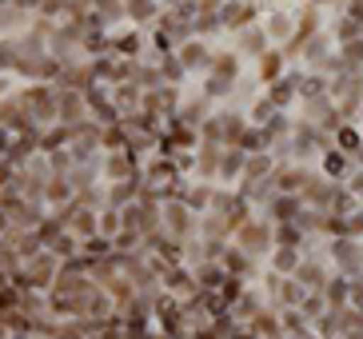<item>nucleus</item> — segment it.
I'll return each instance as SVG.
<instances>
[{"instance_id":"1","label":"nucleus","mask_w":363,"mask_h":339,"mask_svg":"<svg viewBox=\"0 0 363 339\" xmlns=\"http://www.w3.org/2000/svg\"><path fill=\"white\" fill-rule=\"evenodd\" d=\"M16 104L24 108V116L36 128H52L56 124V92L52 84H16Z\"/></svg>"},{"instance_id":"2","label":"nucleus","mask_w":363,"mask_h":339,"mask_svg":"<svg viewBox=\"0 0 363 339\" xmlns=\"http://www.w3.org/2000/svg\"><path fill=\"white\" fill-rule=\"evenodd\" d=\"M328 148H331V140L323 136L320 128L303 124V120H296V124H291V136H288V156H291V164L315 168V160H320Z\"/></svg>"},{"instance_id":"3","label":"nucleus","mask_w":363,"mask_h":339,"mask_svg":"<svg viewBox=\"0 0 363 339\" xmlns=\"http://www.w3.org/2000/svg\"><path fill=\"white\" fill-rule=\"evenodd\" d=\"M323 260L335 276L355 279L363 276V240H343V235H331L323 240Z\"/></svg>"},{"instance_id":"4","label":"nucleus","mask_w":363,"mask_h":339,"mask_svg":"<svg viewBox=\"0 0 363 339\" xmlns=\"http://www.w3.org/2000/svg\"><path fill=\"white\" fill-rule=\"evenodd\" d=\"M232 248H240L244 255H252V260L264 267V260L272 255V248H276V240H272V223H267L264 216H252L244 228H235L232 232Z\"/></svg>"},{"instance_id":"5","label":"nucleus","mask_w":363,"mask_h":339,"mask_svg":"<svg viewBox=\"0 0 363 339\" xmlns=\"http://www.w3.org/2000/svg\"><path fill=\"white\" fill-rule=\"evenodd\" d=\"M256 287H259V296H264V304H267V308H276V311H296L299 304H303V296H308L296 279L272 276V272H259Z\"/></svg>"},{"instance_id":"6","label":"nucleus","mask_w":363,"mask_h":339,"mask_svg":"<svg viewBox=\"0 0 363 339\" xmlns=\"http://www.w3.org/2000/svg\"><path fill=\"white\" fill-rule=\"evenodd\" d=\"M212 216H220V220L228 223V232H235V228H244V223L259 212L235 188H216L212 191Z\"/></svg>"},{"instance_id":"7","label":"nucleus","mask_w":363,"mask_h":339,"mask_svg":"<svg viewBox=\"0 0 363 339\" xmlns=\"http://www.w3.org/2000/svg\"><path fill=\"white\" fill-rule=\"evenodd\" d=\"M216 12H220V32H224V40H228V36H235V32L259 24L264 4H256V0H220Z\"/></svg>"},{"instance_id":"8","label":"nucleus","mask_w":363,"mask_h":339,"mask_svg":"<svg viewBox=\"0 0 363 339\" xmlns=\"http://www.w3.org/2000/svg\"><path fill=\"white\" fill-rule=\"evenodd\" d=\"M259 28H264V36L272 40V48H284V44L291 40V32H296V9H291V4H264Z\"/></svg>"},{"instance_id":"9","label":"nucleus","mask_w":363,"mask_h":339,"mask_svg":"<svg viewBox=\"0 0 363 339\" xmlns=\"http://www.w3.org/2000/svg\"><path fill=\"white\" fill-rule=\"evenodd\" d=\"M212 52H216V44H208V40H184L180 48H176V64L184 68V76H188V84H196L203 72H208V64H212Z\"/></svg>"},{"instance_id":"10","label":"nucleus","mask_w":363,"mask_h":339,"mask_svg":"<svg viewBox=\"0 0 363 339\" xmlns=\"http://www.w3.org/2000/svg\"><path fill=\"white\" fill-rule=\"evenodd\" d=\"M160 232L168 235V240H176V244H188L196 235V216L188 212L180 200L160 204Z\"/></svg>"},{"instance_id":"11","label":"nucleus","mask_w":363,"mask_h":339,"mask_svg":"<svg viewBox=\"0 0 363 339\" xmlns=\"http://www.w3.org/2000/svg\"><path fill=\"white\" fill-rule=\"evenodd\" d=\"M184 92H188V88H168V84L152 88V92L140 96V112H144V116H152V120H160V124H164V120L176 116V108H180Z\"/></svg>"},{"instance_id":"12","label":"nucleus","mask_w":363,"mask_h":339,"mask_svg":"<svg viewBox=\"0 0 363 339\" xmlns=\"http://www.w3.org/2000/svg\"><path fill=\"white\" fill-rule=\"evenodd\" d=\"M331 276H335V272L328 267L323 252H303V255H299V267L291 272V279H296L303 291H323Z\"/></svg>"},{"instance_id":"13","label":"nucleus","mask_w":363,"mask_h":339,"mask_svg":"<svg viewBox=\"0 0 363 339\" xmlns=\"http://www.w3.org/2000/svg\"><path fill=\"white\" fill-rule=\"evenodd\" d=\"M216 264H220V272H224L228 279H235V284H256L259 272H264V267H259L252 255H244L240 248H232V244L216 255Z\"/></svg>"},{"instance_id":"14","label":"nucleus","mask_w":363,"mask_h":339,"mask_svg":"<svg viewBox=\"0 0 363 339\" xmlns=\"http://www.w3.org/2000/svg\"><path fill=\"white\" fill-rule=\"evenodd\" d=\"M224 44L232 48L235 56H240V60L247 64V68H252V64H256L259 56H264L267 48H272V40L264 36V28H259V24H252V28H244V32H235V36H228Z\"/></svg>"},{"instance_id":"15","label":"nucleus","mask_w":363,"mask_h":339,"mask_svg":"<svg viewBox=\"0 0 363 339\" xmlns=\"http://www.w3.org/2000/svg\"><path fill=\"white\" fill-rule=\"evenodd\" d=\"M140 176V160L128 152H104L100 156V184H120V180H136Z\"/></svg>"},{"instance_id":"16","label":"nucleus","mask_w":363,"mask_h":339,"mask_svg":"<svg viewBox=\"0 0 363 339\" xmlns=\"http://www.w3.org/2000/svg\"><path fill=\"white\" fill-rule=\"evenodd\" d=\"M84 108H88V120L96 128H108V124H120V112L116 104H112V96H108L104 84H92L84 92Z\"/></svg>"},{"instance_id":"17","label":"nucleus","mask_w":363,"mask_h":339,"mask_svg":"<svg viewBox=\"0 0 363 339\" xmlns=\"http://www.w3.org/2000/svg\"><path fill=\"white\" fill-rule=\"evenodd\" d=\"M335 188H340V184L323 180L320 172L311 168L308 184H303V191H299V200H303V208H308V212H320V216H328V208H331V196H335Z\"/></svg>"},{"instance_id":"18","label":"nucleus","mask_w":363,"mask_h":339,"mask_svg":"<svg viewBox=\"0 0 363 339\" xmlns=\"http://www.w3.org/2000/svg\"><path fill=\"white\" fill-rule=\"evenodd\" d=\"M296 88H299V64H291V68L279 76L276 84L259 88V92L272 100V108H276V112H291V108H296Z\"/></svg>"},{"instance_id":"19","label":"nucleus","mask_w":363,"mask_h":339,"mask_svg":"<svg viewBox=\"0 0 363 339\" xmlns=\"http://www.w3.org/2000/svg\"><path fill=\"white\" fill-rule=\"evenodd\" d=\"M288 68H291V60L284 56V48H267V52L259 56V60L252 64L247 72H252V80H256L259 88H267V84H276V80L288 72Z\"/></svg>"},{"instance_id":"20","label":"nucleus","mask_w":363,"mask_h":339,"mask_svg":"<svg viewBox=\"0 0 363 339\" xmlns=\"http://www.w3.org/2000/svg\"><path fill=\"white\" fill-rule=\"evenodd\" d=\"M56 92V124L60 128H76L88 120L84 108V92H65V88H52Z\"/></svg>"},{"instance_id":"21","label":"nucleus","mask_w":363,"mask_h":339,"mask_svg":"<svg viewBox=\"0 0 363 339\" xmlns=\"http://www.w3.org/2000/svg\"><path fill=\"white\" fill-rule=\"evenodd\" d=\"M160 12H164L160 0H124V28L148 32L152 24L160 21Z\"/></svg>"},{"instance_id":"22","label":"nucleus","mask_w":363,"mask_h":339,"mask_svg":"<svg viewBox=\"0 0 363 339\" xmlns=\"http://www.w3.org/2000/svg\"><path fill=\"white\" fill-rule=\"evenodd\" d=\"M220 0H200V12L192 21V36L196 40H208V44H224V32H220V12H216Z\"/></svg>"},{"instance_id":"23","label":"nucleus","mask_w":363,"mask_h":339,"mask_svg":"<svg viewBox=\"0 0 363 339\" xmlns=\"http://www.w3.org/2000/svg\"><path fill=\"white\" fill-rule=\"evenodd\" d=\"M220 156H224V148H220V144H200V148L192 152V176H188V180L216 184V172H220Z\"/></svg>"},{"instance_id":"24","label":"nucleus","mask_w":363,"mask_h":339,"mask_svg":"<svg viewBox=\"0 0 363 339\" xmlns=\"http://www.w3.org/2000/svg\"><path fill=\"white\" fill-rule=\"evenodd\" d=\"M212 112H216V108L208 104L196 88H188V92H184V100H180V108H176V120H180L184 128H192V132H196V128L212 116Z\"/></svg>"},{"instance_id":"25","label":"nucleus","mask_w":363,"mask_h":339,"mask_svg":"<svg viewBox=\"0 0 363 339\" xmlns=\"http://www.w3.org/2000/svg\"><path fill=\"white\" fill-rule=\"evenodd\" d=\"M160 291L164 296H172V299H192L196 296V279H192V272H188V267L184 264H176V267H168V272H164L160 276Z\"/></svg>"},{"instance_id":"26","label":"nucleus","mask_w":363,"mask_h":339,"mask_svg":"<svg viewBox=\"0 0 363 339\" xmlns=\"http://www.w3.org/2000/svg\"><path fill=\"white\" fill-rule=\"evenodd\" d=\"M308 176H311V168H303V164H284V168L272 172V188H276V196H299Z\"/></svg>"},{"instance_id":"27","label":"nucleus","mask_w":363,"mask_h":339,"mask_svg":"<svg viewBox=\"0 0 363 339\" xmlns=\"http://www.w3.org/2000/svg\"><path fill=\"white\" fill-rule=\"evenodd\" d=\"M212 191H216V184H200V180H188L184 184V191H180V204L188 208V212L200 220V216H208L212 212Z\"/></svg>"},{"instance_id":"28","label":"nucleus","mask_w":363,"mask_h":339,"mask_svg":"<svg viewBox=\"0 0 363 339\" xmlns=\"http://www.w3.org/2000/svg\"><path fill=\"white\" fill-rule=\"evenodd\" d=\"M315 172H320L323 180H331V184H343L355 172V164H352V156H343V152L328 148L320 160H315Z\"/></svg>"},{"instance_id":"29","label":"nucleus","mask_w":363,"mask_h":339,"mask_svg":"<svg viewBox=\"0 0 363 339\" xmlns=\"http://www.w3.org/2000/svg\"><path fill=\"white\" fill-rule=\"evenodd\" d=\"M140 184H144L140 176H136V180H120V184H100V200H104V208L120 212V208H128V204H136Z\"/></svg>"},{"instance_id":"30","label":"nucleus","mask_w":363,"mask_h":339,"mask_svg":"<svg viewBox=\"0 0 363 339\" xmlns=\"http://www.w3.org/2000/svg\"><path fill=\"white\" fill-rule=\"evenodd\" d=\"M267 223H296L299 216H303V200L299 196H272V204H267L264 212Z\"/></svg>"},{"instance_id":"31","label":"nucleus","mask_w":363,"mask_h":339,"mask_svg":"<svg viewBox=\"0 0 363 339\" xmlns=\"http://www.w3.org/2000/svg\"><path fill=\"white\" fill-rule=\"evenodd\" d=\"M264 308H267V304H264V296H259V287L252 284V287H244V291L235 296V304L228 308V316H232L235 323H247V319H252V316H259Z\"/></svg>"},{"instance_id":"32","label":"nucleus","mask_w":363,"mask_h":339,"mask_svg":"<svg viewBox=\"0 0 363 339\" xmlns=\"http://www.w3.org/2000/svg\"><path fill=\"white\" fill-rule=\"evenodd\" d=\"M244 152L235 148H224V156H220V172H216V188H235L240 184V176H244Z\"/></svg>"},{"instance_id":"33","label":"nucleus","mask_w":363,"mask_h":339,"mask_svg":"<svg viewBox=\"0 0 363 339\" xmlns=\"http://www.w3.org/2000/svg\"><path fill=\"white\" fill-rule=\"evenodd\" d=\"M196 240H203V244H216V248H224V244H232V232H228V223L220 220V216H200L196 220Z\"/></svg>"},{"instance_id":"34","label":"nucleus","mask_w":363,"mask_h":339,"mask_svg":"<svg viewBox=\"0 0 363 339\" xmlns=\"http://www.w3.org/2000/svg\"><path fill=\"white\" fill-rule=\"evenodd\" d=\"M291 124H296V116H291V112H276V116H272L264 128H259V136H264V148H276V144H288V136H291Z\"/></svg>"},{"instance_id":"35","label":"nucleus","mask_w":363,"mask_h":339,"mask_svg":"<svg viewBox=\"0 0 363 339\" xmlns=\"http://www.w3.org/2000/svg\"><path fill=\"white\" fill-rule=\"evenodd\" d=\"M299 255H303V252H296V248H272V255L264 260V272L291 279V272L299 267Z\"/></svg>"},{"instance_id":"36","label":"nucleus","mask_w":363,"mask_h":339,"mask_svg":"<svg viewBox=\"0 0 363 339\" xmlns=\"http://www.w3.org/2000/svg\"><path fill=\"white\" fill-rule=\"evenodd\" d=\"M272 172H276V160L267 156V152H256V156L244 160V176H240V184H259V180H272ZM235 184V188H240Z\"/></svg>"},{"instance_id":"37","label":"nucleus","mask_w":363,"mask_h":339,"mask_svg":"<svg viewBox=\"0 0 363 339\" xmlns=\"http://www.w3.org/2000/svg\"><path fill=\"white\" fill-rule=\"evenodd\" d=\"M252 331V339H279V311L276 308H264L259 316H252L244 323Z\"/></svg>"},{"instance_id":"38","label":"nucleus","mask_w":363,"mask_h":339,"mask_svg":"<svg viewBox=\"0 0 363 339\" xmlns=\"http://www.w3.org/2000/svg\"><path fill=\"white\" fill-rule=\"evenodd\" d=\"M363 144V128L359 124H340L331 132V148L343 152V156H355V148Z\"/></svg>"},{"instance_id":"39","label":"nucleus","mask_w":363,"mask_h":339,"mask_svg":"<svg viewBox=\"0 0 363 339\" xmlns=\"http://www.w3.org/2000/svg\"><path fill=\"white\" fill-rule=\"evenodd\" d=\"M192 272V279H196V291H220V284H224V272H220V264H196V267H188Z\"/></svg>"},{"instance_id":"40","label":"nucleus","mask_w":363,"mask_h":339,"mask_svg":"<svg viewBox=\"0 0 363 339\" xmlns=\"http://www.w3.org/2000/svg\"><path fill=\"white\" fill-rule=\"evenodd\" d=\"M108 96H112V104H116L120 116H128V112H136L140 108V88L136 84H116V88H108Z\"/></svg>"},{"instance_id":"41","label":"nucleus","mask_w":363,"mask_h":339,"mask_svg":"<svg viewBox=\"0 0 363 339\" xmlns=\"http://www.w3.org/2000/svg\"><path fill=\"white\" fill-rule=\"evenodd\" d=\"M72 200V188H68L65 176H52V180L44 184V208L48 212H56V208H65V204Z\"/></svg>"},{"instance_id":"42","label":"nucleus","mask_w":363,"mask_h":339,"mask_svg":"<svg viewBox=\"0 0 363 339\" xmlns=\"http://www.w3.org/2000/svg\"><path fill=\"white\" fill-rule=\"evenodd\" d=\"M320 296H323V304H328V311L347 308V279H343V276H331L328 287H323Z\"/></svg>"},{"instance_id":"43","label":"nucleus","mask_w":363,"mask_h":339,"mask_svg":"<svg viewBox=\"0 0 363 339\" xmlns=\"http://www.w3.org/2000/svg\"><path fill=\"white\" fill-rule=\"evenodd\" d=\"M335 56H340L343 72H363V36H359V40H352V44H340Z\"/></svg>"},{"instance_id":"44","label":"nucleus","mask_w":363,"mask_h":339,"mask_svg":"<svg viewBox=\"0 0 363 339\" xmlns=\"http://www.w3.org/2000/svg\"><path fill=\"white\" fill-rule=\"evenodd\" d=\"M335 235H343V240H363V204L355 212H347L343 220H335Z\"/></svg>"},{"instance_id":"45","label":"nucleus","mask_w":363,"mask_h":339,"mask_svg":"<svg viewBox=\"0 0 363 339\" xmlns=\"http://www.w3.org/2000/svg\"><path fill=\"white\" fill-rule=\"evenodd\" d=\"M164 9H168V16H176L180 24H188V28H192L196 12H200V0H172V4H164Z\"/></svg>"},{"instance_id":"46","label":"nucleus","mask_w":363,"mask_h":339,"mask_svg":"<svg viewBox=\"0 0 363 339\" xmlns=\"http://www.w3.org/2000/svg\"><path fill=\"white\" fill-rule=\"evenodd\" d=\"M104 152H124V128L120 124L100 128V156H104Z\"/></svg>"},{"instance_id":"47","label":"nucleus","mask_w":363,"mask_h":339,"mask_svg":"<svg viewBox=\"0 0 363 339\" xmlns=\"http://www.w3.org/2000/svg\"><path fill=\"white\" fill-rule=\"evenodd\" d=\"M296 311H299L303 319H308V323H315V319H320L323 311H328V304H323V296H320V291H308V296H303V304H299Z\"/></svg>"},{"instance_id":"48","label":"nucleus","mask_w":363,"mask_h":339,"mask_svg":"<svg viewBox=\"0 0 363 339\" xmlns=\"http://www.w3.org/2000/svg\"><path fill=\"white\" fill-rule=\"evenodd\" d=\"M88 339H124V328H120V319H104V323H96V328H84Z\"/></svg>"},{"instance_id":"49","label":"nucleus","mask_w":363,"mask_h":339,"mask_svg":"<svg viewBox=\"0 0 363 339\" xmlns=\"http://www.w3.org/2000/svg\"><path fill=\"white\" fill-rule=\"evenodd\" d=\"M52 339H88V335H84V328H80L76 319H65V323L52 328Z\"/></svg>"},{"instance_id":"50","label":"nucleus","mask_w":363,"mask_h":339,"mask_svg":"<svg viewBox=\"0 0 363 339\" xmlns=\"http://www.w3.org/2000/svg\"><path fill=\"white\" fill-rule=\"evenodd\" d=\"M343 191H347V196H352L355 204H363V168H355L352 176L343 180Z\"/></svg>"}]
</instances>
